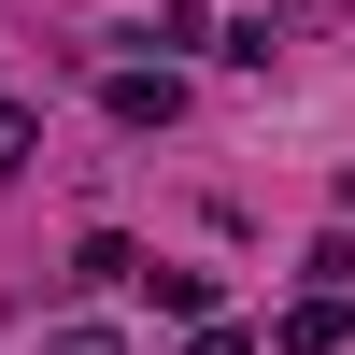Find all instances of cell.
I'll use <instances>...</instances> for the list:
<instances>
[{"label":"cell","mask_w":355,"mask_h":355,"mask_svg":"<svg viewBox=\"0 0 355 355\" xmlns=\"http://www.w3.org/2000/svg\"><path fill=\"white\" fill-rule=\"evenodd\" d=\"M341 341H355V299H299L270 327V355H341Z\"/></svg>","instance_id":"cell-1"},{"label":"cell","mask_w":355,"mask_h":355,"mask_svg":"<svg viewBox=\"0 0 355 355\" xmlns=\"http://www.w3.org/2000/svg\"><path fill=\"white\" fill-rule=\"evenodd\" d=\"M114 114H128V128H171V114H185V85H171V71H114Z\"/></svg>","instance_id":"cell-2"},{"label":"cell","mask_w":355,"mask_h":355,"mask_svg":"<svg viewBox=\"0 0 355 355\" xmlns=\"http://www.w3.org/2000/svg\"><path fill=\"white\" fill-rule=\"evenodd\" d=\"M157 284V313H185V327H214V270H142Z\"/></svg>","instance_id":"cell-3"},{"label":"cell","mask_w":355,"mask_h":355,"mask_svg":"<svg viewBox=\"0 0 355 355\" xmlns=\"http://www.w3.org/2000/svg\"><path fill=\"white\" fill-rule=\"evenodd\" d=\"M313 299H355V227H327V242H313Z\"/></svg>","instance_id":"cell-4"},{"label":"cell","mask_w":355,"mask_h":355,"mask_svg":"<svg viewBox=\"0 0 355 355\" xmlns=\"http://www.w3.org/2000/svg\"><path fill=\"white\" fill-rule=\"evenodd\" d=\"M28 157H43V128H28V114H15V100H0V185H15V171H28Z\"/></svg>","instance_id":"cell-5"},{"label":"cell","mask_w":355,"mask_h":355,"mask_svg":"<svg viewBox=\"0 0 355 355\" xmlns=\"http://www.w3.org/2000/svg\"><path fill=\"white\" fill-rule=\"evenodd\" d=\"M43 355H128L114 327H43Z\"/></svg>","instance_id":"cell-6"},{"label":"cell","mask_w":355,"mask_h":355,"mask_svg":"<svg viewBox=\"0 0 355 355\" xmlns=\"http://www.w3.org/2000/svg\"><path fill=\"white\" fill-rule=\"evenodd\" d=\"M185 355H256V341H242V327H199V341H185Z\"/></svg>","instance_id":"cell-7"}]
</instances>
